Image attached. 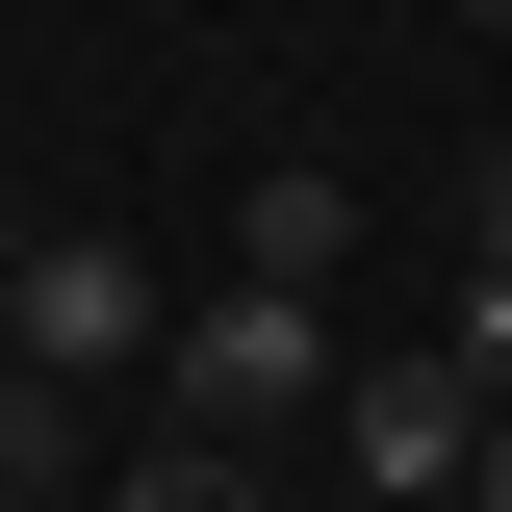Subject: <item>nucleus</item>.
I'll return each mask as SVG.
<instances>
[{"instance_id": "1a4fd4ad", "label": "nucleus", "mask_w": 512, "mask_h": 512, "mask_svg": "<svg viewBox=\"0 0 512 512\" xmlns=\"http://www.w3.org/2000/svg\"><path fill=\"white\" fill-rule=\"evenodd\" d=\"M461 231H487V256H512V180H487V205H461Z\"/></svg>"}, {"instance_id": "9d476101", "label": "nucleus", "mask_w": 512, "mask_h": 512, "mask_svg": "<svg viewBox=\"0 0 512 512\" xmlns=\"http://www.w3.org/2000/svg\"><path fill=\"white\" fill-rule=\"evenodd\" d=\"M487 26H512V0H487Z\"/></svg>"}, {"instance_id": "f03ea898", "label": "nucleus", "mask_w": 512, "mask_h": 512, "mask_svg": "<svg viewBox=\"0 0 512 512\" xmlns=\"http://www.w3.org/2000/svg\"><path fill=\"white\" fill-rule=\"evenodd\" d=\"M0 308H26V359H52V384L180 359V333H154V256H128V231H26V256H0Z\"/></svg>"}, {"instance_id": "39448f33", "label": "nucleus", "mask_w": 512, "mask_h": 512, "mask_svg": "<svg viewBox=\"0 0 512 512\" xmlns=\"http://www.w3.org/2000/svg\"><path fill=\"white\" fill-rule=\"evenodd\" d=\"M52 487H77V384L26 359V308H0V512H52Z\"/></svg>"}, {"instance_id": "20e7f679", "label": "nucleus", "mask_w": 512, "mask_h": 512, "mask_svg": "<svg viewBox=\"0 0 512 512\" xmlns=\"http://www.w3.org/2000/svg\"><path fill=\"white\" fill-rule=\"evenodd\" d=\"M333 256H359V180H333V154H282V180L231 205V282H333Z\"/></svg>"}, {"instance_id": "f257e3e1", "label": "nucleus", "mask_w": 512, "mask_h": 512, "mask_svg": "<svg viewBox=\"0 0 512 512\" xmlns=\"http://www.w3.org/2000/svg\"><path fill=\"white\" fill-rule=\"evenodd\" d=\"M154 384H180V436H308L333 410V282H205Z\"/></svg>"}, {"instance_id": "6e6552de", "label": "nucleus", "mask_w": 512, "mask_h": 512, "mask_svg": "<svg viewBox=\"0 0 512 512\" xmlns=\"http://www.w3.org/2000/svg\"><path fill=\"white\" fill-rule=\"evenodd\" d=\"M461 512H512V410H487V487H461Z\"/></svg>"}, {"instance_id": "7ed1b4c3", "label": "nucleus", "mask_w": 512, "mask_h": 512, "mask_svg": "<svg viewBox=\"0 0 512 512\" xmlns=\"http://www.w3.org/2000/svg\"><path fill=\"white\" fill-rule=\"evenodd\" d=\"M333 461H359V512L487 487V384H461V359H359V384H333Z\"/></svg>"}, {"instance_id": "0eeeda50", "label": "nucleus", "mask_w": 512, "mask_h": 512, "mask_svg": "<svg viewBox=\"0 0 512 512\" xmlns=\"http://www.w3.org/2000/svg\"><path fill=\"white\" fill-rule=\"evenodd\" d=\"M436 359H461V384L512 410V256H461V333H436Z\"/></svg>"}, {"instance_id": "423d86ee", "label": "nucleus", "mask_w": 512, "mask_h": 512, "mask_svg": "<svg viewBox=\"0 0 512 512\" xmlns=\"http://www.w3.org/2000/svg\"><path fill=\"white\" fill-rule=\"evenodd\" d=\"M103 512H256V436H180V461H128Z\"/></svg>"}]
</instances>
